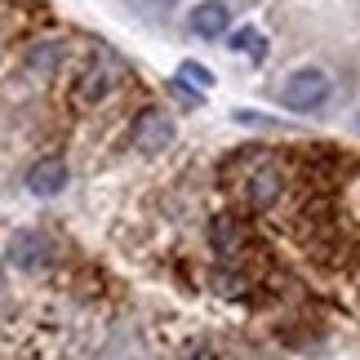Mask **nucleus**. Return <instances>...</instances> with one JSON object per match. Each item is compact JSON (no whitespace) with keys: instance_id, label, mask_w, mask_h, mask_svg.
Masks as SVG:
<instances>
[{"instance_id":"6e6552de","label":"nucleus","mask_w":360,"mask_h":360,"mask_svg":"<svg viewBox=\"0 0 360 360\" xmlns=\"http://www.w3.org/2000/svg\"><path fill=\"white\" fill-rule=\"evenodd\" d=\"M107 89H112V76H107V67H89L85 80H80V89H76V98H80V103H98Z\"/></svg>"},{"instance_id":"9d476101","label":"nucleus","mask_w":360,"mask_h":360,"mask_svg":"<svg viewBox=\"0 0 360 360\" xmlns=\"http://www.w3.org/2000/svg\"><path fill=\"white\" fill-rule=\"evenodd\" d=\"M231 49H240V53H249V58H262L267 53V45H262V32H254V27H240L236 36H231Z\"/></svg>"},{"instance_id":"20e7f679","label":"nucleus","mask_w":360,"mask_h":360,"mask_svg":"<svg viewBox=\"0 0 360 360\" xmlns=\"http://www.w3.org/2000/svg\"><path fill=\"white\" fill-rule=\"evenodd\" d=\"M67 187V160L63 156H45V160H36L32 165V174H27V191L40 200H49V196H58V191Z\"/></svg>"},{"instance_id":"f03ea898","label":"nucleus","mask_w":360,"mask_h":360,"mask_svg":"<svg viewBox=\"0 0 360 360\" xmlns=\"http://www.w3.org/2000/svg\"><path fill=\"white\" fill-rule=\"evenodd\" d=\"M129 138L138 151H147V156H156L174 143V120L160 112V107H147V112H138V120L129 124Z\"/></svg>"},{"instance_id":"f8f14e48","label":"nucleus","mask_w":360,"mask_h":360,"mask_svg":"<svg viewBox=\"0 0 360 360\" xmlns=\"http://www.w3.org/2000/svg\"><path fill=\"white\" fill-rule=\"evenodd\" d=\"M151 5H165V9H169V5H174V0H151Z\"/></svg>"},{"instance_id":"1a4fd4ad","label":"nucleus","mask_w":360,"mask_h":360,"mask_svg":"<svg viewBox=\"0 0 360 360\" xmlns=\"http://www.w3.org/2000/svg\"><path fill=\"white\" fill-rule=\"evenodd\" d=\"M58 58H63V45H58V40H49V45H36L32 53H27V67H32L36 76H49L53 67H58Z\"/></svg>"},{"instance_id":"f257e3e1","label":"nucleus","mask_w":360,"mask_h":360,"mask_svg":"<svg viewBox=\"0 0 360 360\" xmlns=\"http://www.w3.org/2000/svg\"><path fill=\"white\" fill-rule=\"evenodd\" d=\"M281 103L289 112H316V107H325L329 103V76L321 67H298V72L285 80Z\"/></svg>"},{"instance_id":"ddd939ff","label":"nucleus","mask_w":360,"mask_h":360,"mask_svg":"<svg viewBox=\"0 0 360 360\" xmlns=\"http://www.w3.org/2000/svg\"><path fill=\"white\" fill-rule=\"evenodd\" d=\"M356 129H360V116H356Z\"/></svg>"},{"instance_id":"7ed1b4c3","label":"nucleus","mask_w":360,"mask_h":360,"mask_svg":"<svg viewBox=\"0 0 360 360\" xmlns=\"http://www.w3.org/2000/svg\"><path fill=\"white\" fill-rule=\"evenodd\" d=\"M9 262L22 271H40L49 262V240L40 231H13L9 236Z\"/></svg>"},{"instance_id":"39448f33","label":"nucleus","mask_w":360,"mask_h":360,"mask_svg":"<svg viewBox=\"0 0 360 360\" xmlns=\"http://www.w3.org/2000/svg\"><path fill=\"white\" fill-rule=\"evenodd\" d=\"M227 27H231V9L223 5V0H200V5L191 9V32L205 36V40L223 36Z\"/></svg>"},{"instance_id":"0eeeda50","label":"nucleus","mask_w":360,"mask_h":360,"mask_svg":"<svg viewBox=\"0 0 360 360\" xmlns=\"http://www.w3.org/2000/svg\"><path fill=\"white\" fill-rule=\"evenodd\" d=\"M210 240H214V249L223 258H231V254H240V245H245V223L236 214H218L214 223H210Z\"/></svg>"},{"instance_id":"423d86ee","label":"nucleus","mask_w":360,"mask_h":360,"mask_svg":"<svg viewBox=\"0 0 360 360\" xmlns=\"http://www.w3.org/2000/svg\"><path fill=\"white\" fill-rule=\"evenodd\" d=\"M281 191H285V174L271 169V165H262V169L249 178V205H254V210H271V205L281 200Z\"/></svg>"},{"instance_id":"9b49d317","label":"nucleus","mask_w":360,"mask_h":360,"mask_svg":"<svg viewBox=\"0 0 360 360\" xmlns=\"http://www.w3.org/2000/svg\"><path fill=\"white\" fill-rule=\"evenodd\" d=\"M178 80H183V85H196L200 94L214 89V72H210V67H200V63H183V67H178Z\"/></svg>"}]
</instances>
